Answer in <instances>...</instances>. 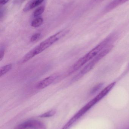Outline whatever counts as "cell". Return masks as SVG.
Listing matches in <instances>:
<instances>
[{
	"mask_svg": "<svg viewBox=\"0 0 129 129\" xmlns=\"http://www.w3.org/2000/svg\"><path fill=\"white\" fill-rule=\"evenodd\" d=\"M67 32V30H62L50 36L46 40L41 42L38 46H36L35 47L28 52L22 58L21 62L24 63L28 62L36 55L46 50L64 37Z\"/></svg>",
	"mask_w": 129,
	"mask_h": 129,
	"instance_id": "obj_1",
	"label": "cell"
},
{
	"mask_svg": "<svg viewBox=\"0 0 129 129\" xmlns=\"http://www.w3.org/2000/svg\"><path fill=\"white\" fill-rule=\"evenodd\" d=\"M113 37L110 36L105 39L101 43L98 45L84 56L78 60L70 69L69 73L76 71L82 67L84 64L91 61L94 57H95L101 50L106 47L108 45L110 44V42L113 40Z\"/></svg>",
	"mask_w": 129,
	"mask_h": 129,
	"instance_id": "obj_2",
	"label": "cell"
},
{
	"mask_svg": "<svg viewBox=\"0 0 129 129\" xmlns=\"http://www.w3.org/2000/svg\"><path fill=\"white\" fill-rule=\"evenodd\" d=\"M113 47V45L110 44L101 50L95 57L87 63L84 67L73 78L72 80L76 81L81 79L83 76L91 71L95 64L104 57L112 50Z\"/></svg>",
	"mask_w": 129,
	"mask_h": 129,
	"instance_id": "obj_3",
	"label": "cell"
},
{
	"mask_svg": "<svg viewBox=\"0 0 129 129\" xmlns=\"http://www.w3.org/2000/svg\"><path fill=\"white\" fill-rule=\"evenodd\" d=\"M116 82H113L110 83V85L105 87L101 91L96 97L91 100L86 105L83 107L79 111V114L81 116H82L87 111L89 110L92 107H93L94 105L97 104L98 102L100 101L104 97H105L111 90H112L114 86L116 85Z\"/></svg>",
	"mask_w": 129,
	"mask_h": 129,
	"instance_id": "obj_4",
	"label": "cell"
},
{
	"mask_svg": "<svg viewBox=\"0 0 129 129\" xmlns=\"http://www.w3.org/2000/svg\"><path fill=\"white\" fill-rule=\"evenodd\" d=\"M58 77V75L57 74L47 77L38 82L36 86V88L38 89H43L46 88L52 84Z\"/></svg>",
	"mask_w": 129,
	"mask_h": 129,
	"instance_id": "obj_5",
	"label": "cell"
},
{
	"mask_svg": "<svg viewBox=\"0 0 129 129\" xmlns=\"http://www.w3.org/2000/svg\"><path fill=\"white\" fill-rule=\"evenodd\" d=\"M45 0H31L25 5L23 9L24 12H27L41 5Z\"/></svg>",
	"mask_w": 129,
	"mask_h": 129,
	"instance_id": "obj_6",
	"label": "cell"
},
{
	"mask_svg": "<svg viewBox=\"0 0 129 129\" xmlns=\"http://www.w3.org/2000/svg\"><path fill=\"white\" fill-rule=\"evenodd\" d=\"M41 124L38 121H29L20 124L17 126V129H25L27 128H38Z\"/></svg>",
	"mask_w": 129,
	"mask_h": 129,
	"instance_id": "obj_7",
	"label": "cell"
},
{
	"mask_svg": "<svg viewBox=\"0 0 129 129\" xmlns=\"http://www.w3.org/2000/svg\"><path fill=\"white\" fill-rule=\"evenodd\" d=\"M129 0H113L106 8V10L110 11Z\"/></svg>",
	"mask_w": 129,
	"mask_h": 129,
	"instance_id": "obj_8",
	"label": "cell"
},
{
	"mask_svg": "<svg viewBox=\"0 0 129 129\" xmlns=\"http://www.w3.org/2000/svg\"><path fill=\"white\" fill-rule=\"evenodd\" d=\"M44 22L43 19L41 17H38L34 19L31 23V26L34 28H37L41 25Z\"/></svg>",
	"mask_w": 129,
	"mask_h": 129,
	"instance_id": "obj_9",
	"label": "cell"
},
{
	"mask_svg": "<svg viewBox=\"0 0 129 129\" xmlns=\"http://www.w3.org/2000/svg\"><path fill=\"white\" fill-rule=\"evenodd\" d=\"M13 67V65L11 64H7L1 68L0 69V77H2L5 75L8 71H10Z\"/></svg>",
	"mask_w": 129,
	"mask_h": 129,
	"instance_id": "obj_10",
	"label": "cell"
},
{
	"mask_svg": "<svg viewBox=\"0 0 129 129\" xmlns=\"http://www.w3.org/2000/svg\"><path fill=\"white\" fill-rule=\"evenodd\" d=\"M45 7L44 6H41L36 9L33 13V16L34 17L37 18L39 16L42 14L44 11Z\"/></svg>",
	"mask_w": 129,
	"mask_h": 129,
	"instance_id": "obj_11",
	"label": "cell"
},
{
	"mask_svg": "<svg viewBox=\"0 0 129 129\" xmlns=\"http://www.w3.org/2000/svg\"><path fill=\"white\" fill-rule=\"evenodd\" d=\"M56 113V111L55 110H51L49 111H47L46 113L40 115L39 116L41 117H48L52 116H54Z\"/></svg>",
	"mask_w": 129,
	"mask_h": 129,
	"instance_id": "obj_12",
	"label": "cell"
},
{
	"mask_svg": "<svg viewBox=\"0 0 129 129\" xmlns=\"http://www.w3.org/2000/svg\"><path fill=\"white\" fill-rule=\"evenodd\" d=\"M103 83H100L97 85H96L95 86H94L92 89H91V94H94L95 92H97L99 89H100L101 87L103 86Z\"/></svg>",
	"mask_w": 129,
	"mask_h": 129,
	"instance_id": "obj_13",
	"label": "cell"
},
{
	"mask_svg": "<svg viewBox=\"0 0 129 129\" xmlns=\"http://www.w3.org/2000/svg\"><path fill=\"white\" fill-rule=\"evenodd\" d=\"M41 33H37L34 34L31 37V39H30V41L32 42H34L36 41H37L40 38V37H41Z\"/></svg>",
	"mask_w": 129,
	"mask_h": 129,
	"instance_id": "obj_14",
	"label": "cell"
},
{
	"mask_svg": "<svg viewBox=\"0 0 129 129\" xmlns=\"http://www.w3.org/2000/svg\"><path fill=\"white\" fill-rule=\"evenodd\" d=\"M5 53V51L4 48L2 49V48H1V51H0V61H2L4 56Z\"/></svg>",
	"mask_w": 129,
	"mask_h": 129,
	"instance_id": "obj_15",
	"label": "cell"
},
{
	"mask_svg": "<svg viewBox=\"0 0 129 129\" xmlns=\"http://www.w3.org/2000/svg\"><path fill=\"white\" fill-rule=\"evenodd\" d=\"M9 1V0H1L0 2H1V5H4L5 4H7Z\"/></svg>",
	"mask_w": 129,
	"mask_h": 129,
	"instance_id": "obj_16",
	"label": "cell"
},
{
	"mask_svg": "<svg viewBox=\"0 0 129 129\" xmlns=\"http://www.w3.org/2000/svg\"></svg>",
	"mask_w": 129,
	"mask_h": 129,
	"instance_id": "obj_17",
	"label": "cell"
}]
</instances>
